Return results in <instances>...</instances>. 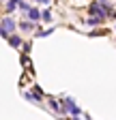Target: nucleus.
Wrapping results in <instances>:
<instances>
[{
    "mask_svg": "<svg viewBox=\"0 0 116 120\" xmlns=\"http://www.w3.org/2000/svg\"><path fill=\"white\" fill-rule=\"evenodd\" d=\"M9 41H11V45H15V47H19V43H22V41H19L17 37H11Z\"/></svg>",
    "mask_w": 116,
    "mask_h": 120,
    "instance_id": "5",
    "label": "nucleus"
},
{
    "mask_svg": "<svg viewBox=\"0 0 116 120\" xmlns=\"http://www.w3.org/2000/svg\"><path fill=\"white\" fill-rule=\"evenodd\" d=\"M37 2H43V4H45V2H50V0H37Z\"/></svg>",
    "mask_w": 116,
    "mask_h": 120,
    "instance_id": "6",
    "label": "nucleus"
},
{
    "mask_svg": "<svg viewBox=\"0 0 116 120\" xmlns=\"http://www.w3.org/2000/svg\"><path fill=\"white\" fill-rule=\"evenodd\" d=\"M41 19H45V22H50V19H52V13H50V11H43V15H41Z\"/></svg>",
    "mask_w": 116,
    "mask_h": 120,
    "instance_id": "4",
    "label": "nucleus"
},
{
    "mask_svg": "<svg viewBox=\"0 0 116 120\" xmlns=\"http://www.w3.org/2000/svg\"><path fill=\"white\" fill-rule=\"evenodd\" d=\"M28 17H30V19H39V11L37 9H30V11H28Z\"/></svg>",
    "mask_w": 116,
    "mask_h": 120,
    "instance_id": "3",
    "label": "nucleus"
},
{
    "mask_svg": "<svg viewBox=\"0 0 116 120\" xmlns=\"http://www.w3.org/2000/svg\"><path fill=\"white\" fill-rule=\"evenodd\" d=\"M13 28H15V22H13V19H9V17H7V19H4V30H7V34L11 32V30H13Z\"/></svg>",
    "mask_w": 116,
    "mask_h": 120,
    "instance_id": "1",
    "label": "nucleus"
},
{
    "mask_svg": "<svg viewBox=\"0 0 116 120\" xmlns=\"http://www.w3.org/2000/svg\"><path fill=\"white\" fill-rule=\"evenodd\" d=\"M67 107H69V109H71V112H73V114H75V116H77V114H80V107H75V105H73V101H67Z\"/></svg>",
    "mask_w": 116,
    "mask_h": 120,
    "instance_id": "2",
    "label": "nucleus"
},
{
    "mask_svg": "<svg viewBox=\"0 0 116 120\" xmlns=\"http://www.w3.org/2000/svg\"><path fill=\"white\" fill-rule=\"evenodd\" d=\"M75 120H77V118H75Z\"/></svg>",
    "mask_w": 116,
    "mask_h": 120,
    "instance_id": "7",
    "label": "nucleus"
}]
</instances>
